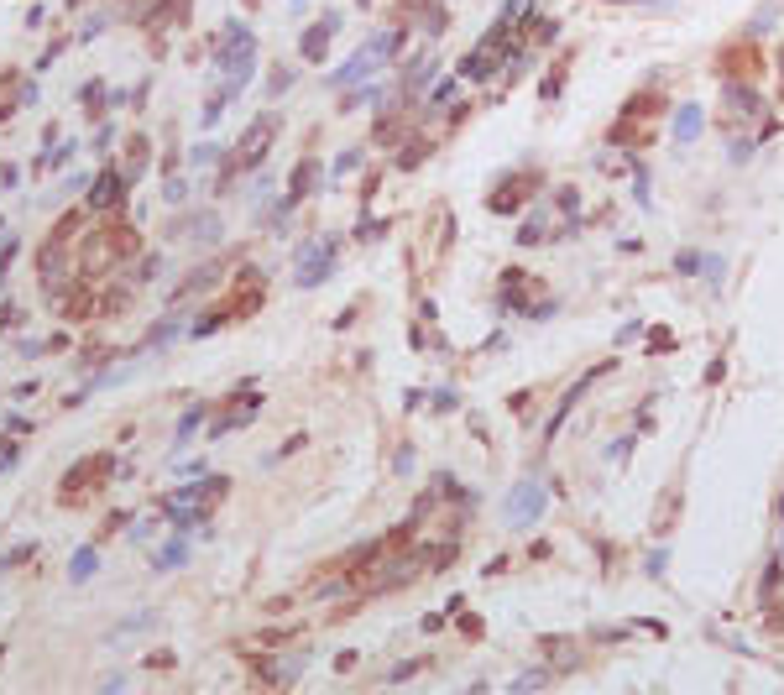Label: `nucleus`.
I'll return each mask as SVG.
<instances>
[{
    "label": "nucleus",
    "mask_w": 784,
    "mask_h": 695,
    "mask_svg": "<svg viewBox=\"0 0 784 695\" xmlns=\"http://www.w3.org/2000/svg\"><path fill=\"white\" fill-rule=\"evenodd\" d=\"M251 63H257V37H251V27H236V21H230V27L215 37V68L225 74L220 100L241 95L246 79H251Z\"/></svg>",
    "instance_id": "1"
},
{
    "label": "nucleus",
    "mask_w": 784,
    "mask_h": 695,
    "mask_svg": "<svg viewBox=\"0 0 784 695\" xmlns=\"http://www.w3.org/2000/svg\"><path fill=\"white\" fill-rule=\"evenodd\" d=\"M225 497V476H210V481H199V486H183V492L163 497V518L178 523V534H189V528L204 523V513H210V502Z\"/></svg>",
    "instance_id": "2"
},
{
    "label": "nucleus",
    "mask_w": 784,
    "mask_h": 695,
    "mask_svg": "<svg viewBox=\"0 0 784 695\" xmlns=\"http://www.w3.org/2000/svg\"><path fill=\"white\" fill-rule=\"evenodd\" d=\"M392 48H398V37H392V32H377L372 42H366V48H356L351 58H345V68H335V84L345 89V84H361V79H372L377 68L392 58Z\"/></svg>",
    "instance_id": "3"
},
{
    "label": "nucleus",
    "mask_w": 784,
    "mask_h": 695,
    "mask_svg": "<svg viewBox=\"0 0 784 695\" xmlns=\"http://www.w3.org/2000/svg\"><path fill=\"white\" fill-rule=\"evenodd\" d=\"M278 110H262L257 121L246 126V136H241V147H236V157H230V168H257V162L267 157V147H272V136H278Z\"/></svg>",
    "instance_id": "4"
},
{
    "label": "nucleus",
    "mask_w": 784,
    "mask_h": 695,
    "mask_svg": "<svg viewBox=\"0 0 784 695\" xmlns=\"http://www.w3.org/2000/svg\"><path fill=\"white\" fill-rule=\"evenodd\" d=\"M654 100L649 95H638V100H628V110H622V121L612 126V142L617 147H649V110Z\"/></svg>",
    "instance_id": "5"
},
{
    "label": "nucleus",
    "mask_w": 784,
    "mask_h": 695,
    "mask_svg": "<svg viewBox=\"0 0 784 695\" xmlns=\"http://www.w3.org/2000/svg\"><path fill=\"white\" fill-rule=\"evenodd\" d=\"M330 267H335V246H330V241H314V246H304V257H298L293 283H298V288H314V283H325Z\"/></svg>",
    "instance_id": "6"
},
{
    "label": "nucleus",
    "mask_w": 784,
    "mask_h": 695,
    "mask_svg": "<svg viewBox=\"0 0 784 695\" xmlns=\"http://www.w3.org/2000/svg\"><path fill=\"white\" fill-rule=\"evenodd\" d=\"M539 513H544V486L539 481H523L518 492H513V502H507V518H513L518 528H528Z\"/></svg>",
    "instance_id": "7"
},
{
    "label": "nucleus",
    "mask_w": 784,
    "mask_h": 695,
    "mask_svg": "<svg viewBox=\"0 0 784 695\" xmlns=\"http://www.w3.org/2000/svg\"><path fill=\"white\" fill-rule=\"evenodd\" d=\"M528 189H539V173H513V178H502L497 194H492V210H497V215L518 210V204L528 199Z\"/></svg>",
    "instance_id": "8"
},
{
    "label": "nucleus",
    "mask_w": 784,
    "mask_h": 695,
    "mask_svg": "<svg viewBox=\"0 0 784 695\" xmlns=\"http://www.w3.org/2000/svg\"><path fill=\"white\" fill-rule=\"evenodd\" d=\"M110 471H115V455H89V460H79V466L63 476V486H68L63 497H74V492H89V481H100V476H110Z\"/></svg>",
    "instance_id": "9"
},
{
    "label": "nucleus",
    "mask_w": 784,
    "mask_h": 695,
    "mask_svg": "<svg viewBox=\"0 0 784 695\" xmlns=\"http://www.w3.org/2000/svg\"><path fill=\"white\" fill-rule=\"evenodd\" d=\"M126 183H131V173L105 168V173L95 178V189H89V204H95V210H115V204L126 199Z\"/></svg>",
    "instance_id": "10"
},
{
    "label": "nucleus",
    "mask_w": 784,
    "mask_h": 695,
    "mask_svg": "<svg viewBox=\"0 0 784 695\" xmlns=\"http://www.w3.org/2000/svg\"><path fill=\"white\" fill-rule=\"evenodd\" d=\"M335 27H340V16L330 11L325 21H319V27H309V32H304V42H298V53H304L309 63H314V58H325V48H330V37H335Z\"/></svg>",
    "instance_id": "11"
},
{
    "label": "nucleus",
    "mask_w": 784,
    "mask_h": 695,
    "mask_svg": "<svg viewBox=\"0 0 784 695\" xmlns=\"http://www.w3.org/2000/svg\"><path fill=\"white\" fill-rule=\"evenodd\" d=\"M701 126H706L701 105H680V110H675V142H696Z\"/></svg>",
    "instance_id": "12"
},
{
    "label": "nucleus",
    "mask_w": 784,
    "mask_h": 695,
    "mask_svg": "<svg viewBox=\"0 0 784 695\" xmlns=\"http://www.w3.org/2000/svg\"><path fill=\"white\" fill-rule=\"evenodd\" d=\"M314 178H319V162L309 157V162H298L293 168V183H288V204H298V199H309V189H314Z\"/></svg>",
    "instance_id": "13"
},
{
    "label": "nucleus",
    "mask_w": 784,
    "mask_h": 695,
    "mask_svg": "<svg viewBox=\"0 0 784 695\" xmlns=\"http://www.w3.org/2000/svg\"><path fill=\"white\" fill-rule=\"evenodd\" d=\"M95 560H100V554L89 549V544L74 549V560H68V575H74V581H89V575H95Z\"/></svg>",
    "instance_id": "14"
},
{
    "label": "nucleus",
    "mask_w": 784,
    "mask_h": 695,
    "mask_svg": "<svg viewBox=\"0 0 784 695\" xmlns=\"http://www.w3.org/2000/svg\"><path fill=\"white\" fill-rule=\"evenodd\" d=\"M183 560H189V544H183V539H173V544L157 549V570H173V565H183Z\"/></svg>",
    "instance_id": "15"
},
{
    "label": "nucleus",
    "mask_w": 784,
    "mask_h": 695,
    "mask_svg": "<svg viewBox=\"0 0 784 695\" xmlns=\"http://www.w3.org/2000/svg\"><path fill=\"white\" fill-rule=\"evenodd\" d=\"M199 419H204V403H199V408H189V413H183V424H178V439H189V434L199 429Z\"/></svg>",
    "instance_id": "16"
},
{
    "label": "nucleus",
    "mask_w": 784,
    "mask_h": 695,
    "mask_svg": "<svg viewBox=\"0 0 784 695\" xmlns=\"http://www.w3.org/2000/svg\"><path fill=\"white\" fill-rule=\"evenodd\" d=\"M11 460H16V439H0V471H6Z\"/></svg>",
    "instance_id": "17"
},
{
    "label": "nucleus",
    "mask_w": 784,
    "mask_h": 695,
    "mask_svg": "<svg viewBox=\"0 0 784 695\" xmlns=\"http://www.w3.org/2000/svg\"><path fill=\"white\" fill-rule=\"evenodd\" d=\"M779 507H784V502H779Z\"/></svg>",
    "instance_id": "18"
}]
</instances>
